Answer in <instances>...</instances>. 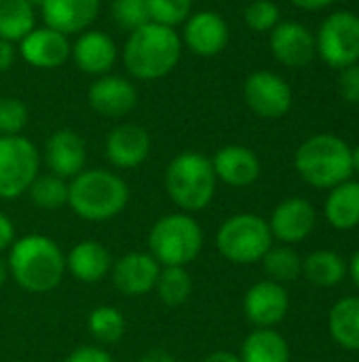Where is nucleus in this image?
<instances>
[{
    "mask_svg": "<svg viewBox=\"0 0 359 362\" xmlns=\"http://www.w3.org/2000/svg\"><path fill=\"white\" fill-rule=\"evenodd\" d=\"M8 276L28 293H49L57 288L66 276V255L59 244L47 235L30 233L13 242L8 248Z\"/></svg>",
    "mask_w": 359,
    "mask_h": 362,
    "instance_id": "f257e3e1",
    "label": "nucleus"
},
{
    "mask_svg": "<svg viewBox=\"0 0 359 362\" xmlns=\"http://www.w3.org/2000/svg\"><path fill=\"white\" fill-rule=\"evenodd\" d=\"M182 57V38L174 28L148 21L133 30L123 49V64L140 81L167 76Z\"/></svg>",
    "mask_w": 359,
    "mask_h": 362,
    "instance_id": "f03ea898",
    "label": "nucleus"
},
{
    "mask_svg": "<svg viewBox=\"0 0 359 362\" xmlns=\"http://www.w3.org/2000/svg\"><path fill=\"white\" fill-rule=\"evenodd\" d=\"M129 204L127 182L110 170H83L68 182V206L89 223L116 218Z\"/></svg>",
    "mask_w": 359,
    "mask_h": 362,
    "instance_id": "7ed1b4c3",
    "label": "nucleus"
},
{
    "mask_svg": "<svg viewBox=\"0 0 359 362\" xmlns=\"http://www.w3.org/2000/svg\"><path fill=\"white\" fill-rule=\"evenodd\" d=\"M218 178L212 159L197 151L176 155L165 170V191L186 214L205 210L216 195Z\"/></svg>",
    "mask_w": 359,
    "mask_h": 362,
    "instance_id": "20e7f679",
    "label": "nucleus"
},
{
    "mask_svg": "<svg viewBox=\"0 0 359 362\" xmlns=\"http://www.w3.org/2000/svg\"><path fill=\"white\" fill-rule=\"evenodd\" d=\"M294 168L298 176L315 189H332L353 174L349 144L332 134H317L305 140L296 155Z\"/></svg>",
    "mask_w": 359,
    "mask_h": 362,
    "instance_id": "39448f33",
    "label": "nucleus"
},
{
    "mask_svg": "<svg viewBox=\"0 0 359 362\" xmlns=\"http://www.w3.org/2000/svg\"><path fill=\"white\" fill-rule=\"evenodd\" d=\"M203 250V231L193 214L174 212L159 218L148 233V252L161 267H186Z\"/></svg>",
    "mask_w": 359,
    "mask_h": 362,
    "instance_id": "423d86ee",
    "label": "nucleus"
},
{
    "mask_svg": "<svg viewBox=\"0 0 359 362\" xmlns=\"http://www.w3.org/2000/svg\"><path fill=\"white\" fill-rule=\"evenodd\" d=\"M218 252L235 265H252L273 246V233L269 223L256 214H233L216 233Z\"/></svg>",
    "mask_w": 359,
    "mask_h": 362,
    "instance_id": "0eeeda50",
    "label": "nucleus"
},
{
    "mask_svg": "<svg viewBox=\"0 0 359 362\" xmlns=\"http://www.w3.org/2000/svg\"><path fill=\"white\" fill-rule=\"evenodd\" d=\"M38 168V151L28 138L21 134L0 136V199H15L28 193Z\"/></svg>",
    "mask_w": 359,
    "mask_h": 362,
    "instance_id": "6e6552de",
    "label": "nucleus"
},
{
    "mask_svg": "<svg viewBox=\"0 0 359 362\" xmlns=\"http://www.w3.org/2000/svg\"><path fill=\"white\" fill-rule=\"evenodd\" d=\"M320 57L332 68H347L359 62V17L349 11L332 13L315 38Z\"/></svg>",
    "mask_w": 359,
    "mask_h": 362,
    "instance_id": "1a4fd4ad",
    "label": "nucleus"
},
{
    "mask_svg": "<svg viewBox=\"0 0 359 362\" xmlns=\"http://www.w3.org/2000/svg\"><path fill=\"white\" fill-rule=\"evenodd\" d=\"M243 98L252 112L262 119H279L292 108L290 85L271 70L252 72L243 85Z\"/></svg>",
    "mask_w": 359,
    "mask_h": 362,
    "instance_id": "9d476101",
    "label": "nucleus"
},
{
    "mask_svg": "<svg viewBox=\"0 0 359 362\" xmlns=\"http://www.w3.org/2000/svg\"><path fill=\"white\" fill-rule=\"evenodd\" d=\"M161 265L150 252H127L112 263L114 288L125 297H144L154 291Z\"/></svg>",
    "mask_w": 359,
    "mask_h": 362,
    "instance_id": "9b49d317",
    "label": "nucleus"
},
{
    "mask_svg": "<svg viewBox=\"0 0 359 362\" xmlns=\"http://www.w3.org/2000/svg\"><path fill=\"white\" fill-rule=\"evenodd\" d=\"M243 312L256 329H273L290 312V297L286 286L273 280L256 282L245 293Z\"/></svg>",
    "mask_w": 359,
    "mask_h": 362,
    "instance_id": "f8f14e48",
    "label": "nucleus"
},
{
    "mask_svg": "<svg viewBox=\"0 0 359 362\" xmlns=\"http://www.w3.org/2000/svg\"><path fill=\"white\" fill-rule=\"evenodd\" d=\"M182 45H186L199 57H214L222 53L229 45L231 32L224 17L216 11L193 13L184 21Z\"/></svg>",
    "mask_w": 359,
    "mask_h": 362,
    "instance_id": "ddd939ff",
    "label": "nucleus"
},
{
    "mask_svg": "<svg viewBox=\"0 0 359 362\" xmlns=\"http://www.w3.org/2000/svg\"><path fill=\"white\" fill-rule=\"evenodd\" d=\"M269 229L273 233V240H279L281 244H298L307 240L315 225H317V212L315 208L303 199V197H288L271 214Z\"/></svg>",
    "mask_w": 359,
    "mask_h": 362,
    "instance_id": "4468645a",
    "label": "nucleus"
},
{
    "mask_svg": "<svg viewBox=\"0 0 359 362\" xmlns=\"http://www.w3.org/2000/svg\"><path fill=\"white\" fill-rule=\"evenodd\" d=\"M19 53L23 62L40 70H53L70 59L72 45L66 34L53 28H34L19 40Z\"/></svg>",
    "mask_w": 359,
    "mask_h": 362,
    "instance_id": "2eb2a0df",
    "label": "nucleus"
},
{
    "mask_svg": "<svg viewBox=\"0 0 359 362\" xmlns=\"http://www.w3.org/2000/svg\"><path fill=\"white\" fill-rule=\"evenodd\" d=\"M89 106L104 117L118 119L138 106V89L131 81L114 74L97 76L87 93Z\"/></svg>",
    "mask_w": 359,
    "mask_h": 362,
    "instance_id": "dca6fc26",
    "label": "nucleus"
},
{
    "mask_svg": "<svg viewBox=\"0 0 359 362\" xmlns=\"http://www.w3.org/2000/svg\"><path fill=\"white\" fill-rule=\"evenodd\" d=\"M44 161L51 174L72 180L83 170H87V144L76 132L59 129L47 140Z\"/></svg>",
    "mask_w": 359,
    "mask_h": 362,
    "instance_id": "f3484780",
    "label": "nucleus"
},
{
    "mask_svg": "<svg viewBox=\"0 0 359 362\" xmlns=\"http://www.w3.org/2000/svg\"><path fill=\"white\" fill-rule=\"evenodd\" d=\"M271 51L277 62L292 68H300L315 57V36L303 23H277L271 30Z\"/></svg>",
    "mask_w": 359,
    "mask_h": 362,
    "instance_id": "a211bd4d",
    "label": "nucleus"
},
{
    "mask_svg": "<svg viewBox=\"0 0 359 362\" xmlns=\"http://www.w3.org/2000/svg\"><path fill=\"white\" fill-rule=\"evenodd\" d=\"M70 55L80 72L104 76L116 64L118 49H116V42L108 34L99 30H85L78 34L76 42L72 45Z\"/></svg>",
    "mask_w": 359,
    "mask_h": 362,
    "instance_id": "6ab92c4d",
    "label": "nucleus"
},
{
    "mask_svg": "<svg viewBox=\"0 0 359 362\" xmlns=\"http://www.w3.org/2000/svg\"><path fill=\"white\" fill-rule=\"evenodd\" d=\"M150 155V136L144 127L125 123L114 127L106 138V157L114 168L133 170Z\"/></svg>",
    "mask_w": 359,
    "mask_h": 362,
    "instance_id": "aec40b11",
    "label": "nucleus"
},
{
    "mask_svg": "<svg viewBox=\"0 0 359 362\" xmlns=\"http://www.w3.org/2000/svg\"><path fill=\"white\" fill-rule=\"evenodd\" d=\"M216 178L229 187H250L260 176V159L254 151L241 144H229L212 157Z\"/></svg>",
    "mask_w": 359,
    "mask_h": 362,
    "instance_id": "412c9836",
    "label": "nucleus"
},
{
    "mask_svg": "<svg viewBox=\"0 0 359 362\" xmlns=\"http://www.w3.org/2000/svg\"><path fill=\"white\" fill-rule=\"evenodd\" d=\"M47 28L66 36L85 32L99 13V0H44L40 4Z\"/></svg>",
    "mask_w": 359,
    "mask_h": 362,
    "instance_id": "4be33fe9",
    "label": "nucleus"
},
{
    "mask_svg": "<svg viewBox=\"0 0 359 362\" xmlns=\"http://www.w3.org/2000/svg\"><path fill=\"white\" fill-rule=\"evenodd\" d=\"M112 263V255L104 244L97 240H83L68 252L66 272H70L78 282L95 284L110 274Z\"/></svg>",
    "mask_w": 359,
    "mask_h": 362,
    "instance_id": "5701e85b",
    "label": "nucleus"
},
{
    "mask_svg": "<svg viewBox=\"0 0 359 362\" xmlns=\"http://www.w3.org/2000/svg\"><path fill=\"white\" fill-rule=\"evenodd\" d=\"M324 214L339 231L355 229L359 225V182L349 178L332 187L324 204Z\"/></svg>",
    "mask_w": 359,
    "mask_h": 362,
    "instance_id": "b1692460",
    "label": "nucleus"
},
{
    "mask_svg": "<svg viewBox=\"0 0 359 362\" xmlns=\"http://www.w3.org/2000/svg\"><path fill=\"white\" fill-rule=\"evenodd\" d=\"M241 362H290V346L275 329L252 331L241 346Z\"/></svg>",
    "mask_w": 359,
    "mask_h": 362,
    "instance_id": "393cba45",
    "label": "nucleus"
},
{
    "mask_svg": "<svg viewBox=\"0 0 359 362\" xmlns=\"http://www.w3.org/2000/svg\"><path fill=\"white\" fill-rule=\"evenodd\" d=\"M328 329L341 348L359 352V297H345L334 303L328 316Z\"/></svg>",
    "mask_w": 359,
    "mask_h": 362,
    "instance_id": "a878e982",
    "label": "nucleus"
},
{
    "mask_svg": "<svg viewBox=\"0 0 359 362\" xmlns=\"http://www.w3.org/2000/svg\"><path fill=\"white\" fill-rule=\"evenodd\" d=\"M347 261L332 250H315L303 259V276L315 286H336L347 278Z\"/></svg>",
    "mask_w": 359,
    "mask_h": 362,
    "instance_id": "bb28decb",
    "label": "nucleus"
},
{
    "mask_svg": "<svg viewBox=\"0 0 359 362\" xmlns=\"http://www.w3.org/2000/svg\"><path fill=\"white\" fill-rule=\"evenodd\" d=\"M36 28V13L28 0H0V38L19 42Z\"/></svg>",
    "mask_w": 359,
    "mask_h": 362,
    "instance_id": "cd10ccee",
    "label": "nucleus"
},
{
    "mask_svg": "<svg viewBox=\"0 0 359 362\" xmlns=\"http://www.w3.org/2000/svg\"><path fill=\"white\" fill-rule=\"evenodd\" d=\"M262 267L269 280L277 284H288L303 276V257L288 244H273L262 257Z\"/></svg>",
    "mask_w": 359,
    "mask_h": 362,
    "instance_id": "c85d7f7f",
    "label": "nucleus"
},
{
    "mask_svg": "<svg viewBox=\"0 0 359 362\" xmlns=\"http://www.w3.org/2000/svg\"><path fill=\"white\" fill-rule=\"evenodd\" d=\"M154 291L163 305L180 308L193 295V278L186 267H161Z\"/></svg>",
    "mask_w": 359,
    "mask_h": 362,
    "instance_id": "c756f323",
    "label": "nucleus"
},
{
    "mask_svg": "<svg viewBox=\"0 0 359 362\" xmlns=\"http://www.w3.org/2000/svg\"><path fill=\"white\" fill-rule=\"evenodd\" d=\"M89 333L102 346H112L125 335V316L114 305H99L87 318Z\"/></svg>",
    "mask_w": 359,
    "mask_h": 362,
    "instance_id": "7c9ffc66",
    "label": "nucleus"
},
{
    "mask_svg": "<svg viewBox=\"0 0 359 362\" xmlns=\"http://www.w3.org/2000/svg\"><path fill=\"white\" fill-rule=\"evenodd\" d=\"M28 195L32 204L40 210H61L63 206H68V180L55 174L36 176V180L28 189Z\"/></svg>",
    "mask_w": 359,
    "mask_h": 362,
    "instance_id": "2f4dec72",
    "label": "nucleus"
},
{
    "mask_svg": "<svg viewBox=\"0 0 359 362\" xmlns=\"http://www.w3.org/2000/svg\"><path fill=\"white\" fill-rule=\"evenodd\" d=\"M193 0H148V15L152 23L176 28L190 17Z\"/></svg>",
    "mask_w": 359,
    "mask_h": 362,
    "instance_id": "473e14b6",
    "label": "nucleus"
},
{
    "mask_svg": "<svg viewBox=\"0 0 359 362\" xmlns=\"http://www.w3.org/2000/svg\"><path fill=\"white\" fill-rule=\"evenodd\" d=\"M112 17L121 28L133 32L150 21L148 0H112Z\"/></svg>",
    "mask_w": 359,
    "mask_h": 362,
    "instance_id": "72a5a7b5",
    "label": "nucleus"
},
{
    "mask_svg": "<svg viewBox=\"0 0 359 362\" xmlns=\"http://www.w3.org/2000/svg\"><path fill=\"white\" fill-rule=\"evenodd\" d=\"M243 17L254 32H271L279 23V6L273 0H254L248 4Z\"/></svg>",
    "mask_w": 359,
    "mask_h": 362,
    "instance_id": "f704fd0d",
    "label": "nucleus"
},
{
    "mask_svg": "<svg viewBox=\"0 0 359 362\" xmlns=\"http://www.w3.org/2000/svg\"><path fill=\"white\" fill-rule=\"evenodd\" d=\"M28 125V108L15 98H0V136H19Z\"/></svg>",
    "mask_w": 359,
    "mask_h": 362,
    "instance_id": "c9c22d12",
    "label": "nucleus"
},
{
    "mask_svg": "<svg viewBox=\"0 0 359 362\" xmlns=\"http://www.w3.org/2000/svg\"><path fill=\"white\" fill-rule=\"evenodd\" d=\"M339 91L343 95V100H347L349 104H359V66H347L341 70V78H339Z\"/></svg>",
    "mask_w": 359,
    "mask_h": 362,
    "instance_id": "e433bc0d",
    "label": "nucleus"
},
{
    "mask_svg": "<svg viewBox=\"0 0 359 362\" xmlns=\"http://www.w3.org/2000/svg\"><path fill=\"white\" fill-rule=\"evenodd\" d=\"M63 362H112V356L99 346H80L72 350Z\"/></svg>",
    "mask_w": 359,
    "mask_h": 362,
    "instance_id": "4c0bfd02",
    "label": "nucleus"
},
{
    "mask_svg": "<svg viewBox=\"0 0 359 362\" xmlns=\"http://www.w3.org/2000/svg\"><path fill=\"white\" fill-rule=\"evenodd\" d=\"M15 240L17 238H15V225H13V221L6 214L0 212V252L8 250Z\"/></svg>",
    "mask_w": 359,
    "mask_h": 362,
    "instance_id": "58836bf2",
    "label": "nucleus"
},
{
    "mask_svg": "<svg viewBox=\"0 0 359 362\" xmlns=\"http://www.w3.org/2000/svg\"><path fill=\"white\" fill-rule=\"evenodd\" d=\"M15 64V47L8 40L0 38V72H6Z\"/></svg>",
    "mask_w": 359,
    "mask_h": 362,
    "instance_id": "ea45409f",
    "label": "nucleus"
},
{
    "mask_svg": "<svg viewBox=\"0 0 359 362\" xmlns=\"http://www.w3.org/2000/svg\"><path fill=\"white\" fill-rule=\"evenodd\" d=\"M140 362H176V358L163 348H152L140 358Z\"/></svg>",
    "mask_w": 359,
    "mask_h": 362,
    "instance_id": "a19ab883",
    "label": "nucleus"
},
{
    "mask_svg": "<svg viewBox=\"0 0 359 362\" xmlns=\"http://www.w3.org/2000/svg\"><path fill=\"white\" fill-rule=\"evenodd\" d=\"M292 4H296L298 8H305V11H317V8H324L328 4H332L334 0H290Z\"/></svg>",
    "mask_w": 359,
    "mask_h": 362,
    "instance_id": "79ce46f5",
    "label": "nucleus"
},
{
    "mask_svg": "<svg viewBox=\"0 0 359 362\" xmlns=\"http://www.w3.org/2000/svg\"><path fill=\"white\" fill-rule=\"evenodd\" d=\"M203 362H241V358L233 352H214Z\"/></svg>",
    "mask_w": 359,
    "mask_h": 362,
    "instance_id": "37998d69",
    "label": "nucleus"
},
{
    "mask_svg": "<svg viewBox=\"0 0 359 362\" xmlns=\"http://www.w3.org/2000/svg\"><path fill=\"white\" fill-rule=\"evenodd\" d=\"M349 274H351L355 286L359 288V250L353 255V259H351V263H349Z\"/></svg>",
    "mask_w": 359,
    "mask_h": 362,
    "instance_id": "c03bdc74",
    "label": "nucleus"
},
{
    "mask_svg": "<svg viewBox=\"0 0 359 362\" xmlns=\"http://www.w3.org/2000/svg\"><path fill=\"white\" fill-rule=\"evenodd\" d=\"M6 278H8V265H6V261L0 257V288L4 286Z\"/></svg>",
    "mask_w": 359,
    "mask_h": 362,
    "instance_id": "a18cd8bd",
    "label": "nucleus"
},
{
    "mask_svg": "<svg viewBox=\"0 0 359 362\" xmlns=\"http://www.w3.org/2000/svg\"><path fill=\"white\" fill-rule=\"evenodd\" d=\"M351 161H353V172L359 174V146L351 148Z\"/></svg>",
    "mask_w": 359,
    "mask_h": 362,
    "instance_id": "49530a36",
    "label": "nucleus"
},
{
    "mask_svg": "<svg viewBox=\"0 0 359 362\" xmlns=\"http://www.w3.org/2000/svg\"><path fill=\"white\" fill-rule=\"evenodd\" d=\"M28 2H30V4H32L34 8H36V6H40V4H42L44 0H28Z\"/></svg>",
    "mask_w": 359,
    "mask_h": 362,
    "instance_id": "de8ad7c7",
    "label": "nucleus"
}]
</instances>
